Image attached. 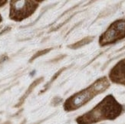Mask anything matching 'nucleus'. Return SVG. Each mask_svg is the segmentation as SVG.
Returning a JSON list of instances; mask_svg holds the SVG:
<instances>
[{
	"label": "nucleus",
	"mask_w": 125,
	"mask_h": 124,
	"mask_svg": "<svg viewBox=\"0 0 125 124\" xmlns=\"http://www.w3.org/2000/svg\"><path fill=\"white\" fill-rule=\"evenodd\" d=\"M123 110V105L118 103L112 94H109L92 110L78 117L76 121L78 124H93L105 120H115Z\"/></svg>",
	"instance_id": "nucleus-1"
},
{
	"label": "nucleus",
	"mask_w": 125,
	"mask_h": 124,
	"mask_svg": "<svg viewBox=\"0 0 125 124\" xmlns=\"http://www.w3.org/2000/svg\"><path fill=\"white\" fill-rule=\"evenodd\" d=\"M110 81L106 77H103L91 84L89 87L73 94L65 100L64 110L65 111H74L92 100L97 95L102 94L110 87Z\"/></svg>",
	"instance_id": "nucleus-2"
},
{
	"label": "nucleus",
	"mask_w": 125,
	"mask_h": 124,
	"mask_svg": "<svg viewBox=\"0 0 125 124\" xmlns=\"http://www.w3.org/2000/svg\"><path fill=\"white\" fill-rule=\"evenodd\" d=\"M40 1L13 0L10 2L9 18L15 21H21L33 14L39 5Z\"/></svg>",
	"instance_id": "nucleus-3"
},
{
	"label": "nucleus",
	"mask_w": 125,
	"mask_h": 124,
	"mask_svg": "<svg viewBox=\"0 0 125 124\" xmlns=\"http://www.w3.org/2000/svg\"><path fill=\"white\" fill-rule=\"evenodd\" d=\"M125 38V19H118L112 22L99 38L101 47L112 45Z\"/></svg>",
	"instance_id": "nucleus-4"
},
{
	"label": "nucleus",
	"mask_w": 125,
	"mask_h": 124,
	"mask_svg": "<svg viewBox=\"0 0 125 124\" xmlns=\"http://www.w3.org/2000/svg\"><path fill=\"white\" fill-rule=\"evenodd\" d=\"M109 79L112 83L125 86V58L112 67L109 73Z\"/></svg>",
	"instance_id": "nucleus-5"
},
{
	"label": "nucleus",
	"mask_w": 125,
	"mask_h": 124,
	"mask_svg": "<svg viewBox=\"0 0 125 124\" xmlns=\"http://www.w3.org/2000/svg\"><path fill=\"white\" fill-rule=\"evenodd\" d=\"M43 80H44V77H40L39 78H37L36 80H35L34 81L29 85V87H28V89L26 90L25 94L20 97V99L19 100V102L17 103V104L15 106V107H20L21 105H22L24 104L25 100H26V98L31 94V93L35 90V88L37 87V86L39 85V84H41Z\"/></svg>",
	"instance_id": "nucleus-6"
},
{
	"label": "nucleus",
	"mask_w": 125,
	"mask_h": 124,
	"mask_svg": "<svg viewBox=\"0 0 125 124\" xmlns=\"http://www.w3.org/2000/svg\"><path fill=\"white\" fill-rule=\"evenodd\" d=\"M94 38V36H89V37H86L84 38L81 39V41H78L77 42L74 43V44L68 45V48H72V49H78V48H81V47H83L86 45L89 44L90 42H91L93 41V39Z\"/></svg>",
	"instance_id": "nucleus-7"
},
{
	"label": "nucleus",
	"mask_w": 125,
	"mask_h": 124,
	"mask_svg": "<svg viewBox=\"0 0 125 124\" xmlns=\"http://www.w3.org/2000/svg\"><path fill=\"white\" fill-rule=\"evenodd\" d=\"M66 69H67V67H62V68H61L60 70H59L58 71H57L55 74H54V76H52V77L51 78V80H49V81H48V83L47 84L45 85L44 88H43V90L41 91V92H40L39 94H43V93H45L46 90H48V89L51 87V85L52 84V83H53L54 81H55V80L62 74V73L64 71V70H66Z\"/></svg>",
	"instance_id": "nucleus-8"
},
{
	"label": "nucleus",
	"mask_w": 125,
	"mask_h": 124,
	"mask_svg": "<svg viewBox=\"0 0 125 124\" xmlns=\"http://www.w3.org/2000/svg\"><path fill=\"white\" fill-rule=\"evenodd\" d=\"M53 49L52 48H46V49H43V50H41V51H37L36 53H35L33 55H32V57L30 58V60H29V63H31L32 61H34L36 58L38 57H39L42 55H46V54H48L49 51H51Z\"/></svg>",
	"instance_id": "nucleus-9"
},
{
	"label": "nucleus",
	"mask_w": 125,
	"mask_h": 124,
	"mask_svg": "<svg viewBox=\"0 0 125 124\" xmlns=\"http://www.w3.org/2000/svg\"><path fill=\"white\" fill-rule=\"evenodd\" d=\"M62 101V97H59V96H55L54 97L52 100V105L54 106H56L58 105H59Z\"/></svg>",
	"instance_id": "nucleus-10"
},
{
	"label": "nucleus",
	"mask_w": 125,
	"mask_h": 124,
	"mask_svg": "<svg viewBox=\"0 0 125 124\" xmlns=\"http://www.w3.org/2000/svg\"><path fill=\"white\" fill-rule=\"evenodd\" d=\"M9 59V57L5 55H0V64H3L5 61H7Z\"/></svg>",
	"instance_id": "nucleus-11"
},
{
	"label": "nucleus",
	"mask_w": 125,
	"mask_h": 124,
	"mask_svg": "<svg viewBox=\"0 0 125 124\" xmlns=\"http://www.w3.org/2000/svg\"><path fill=\"white\" fill-rule=\"evenodd\" d=\"M51 117V116H48V117H47V118H45V119H44V120H39V121H38V122H35V123H32V124H41V123H42L43 122H45L46 120H48V119H49V118Z\"/></svg>",
	"instance_id": "nucleus-12"
},
{
	"label": "nucleus",
	"mask_w": 125,
	"mask_h": 124,
	"mask_svg": "<svg viewBox=\"0 0 125 124\" xmlns=\"http://www.w3.org/2000/svg\"><path fill=\"white\" fill-rule=\"evenodd\" d=\"M65 57V55H61L60 57H58L55 58V60H52V61H51V62H52V63H53V62H56V61H58V60H61L62 58H63V57Z\"/></svg>",
	"instance_id": "nucleus-13"
},
{
	"label": "nucleus",
	"mask_w": 125,
	"mask_h": 124,
	"mask_svg": "<svg viewBox=\"0 0 125 124\" xmlns=\"http://www.w3.org/2000/svg\"><path fill=\"white\" fill-rule=\"evenodd\" d=\"M13 85H14V84H12V85H11V86H9V87H7V88H5V89H3V90H2V91H0V95H2V94L3 93H5V91H6L7 90L10 89L11 87H12V86H13Z\"/></svg>",
	"instance_id": "nucleus-14"
},
{
	"label": "nucleus",
	"mask_w": 125,
	"mask_h": 124,
	"mask_svg": "<svg viewBox=\"0 0 125 124\" xmlns=\"http://www.w3.org/2000/svg\"><path fill=\"white\" fill-rule=\"evenodd\" d=\"M11 29V28H10V27H8V28H7V29H5V30H3L2 31H1V32H0V35H2V34H4V33H5V32H7L8 31H9Z\"/></svg>",
	"instance_id": "nucleus-15"
},
{
	"label": "nucleus",
	"mask_w": 125,
	"mask_h": 124,
	"mask_svg": "<svg viewBox=\"0 0 125 124\" xmlns=\"http://www.w3.org/2000/svg\"><path fill=\"white\" fill-rule=\"evenodd\" d=\"M8 2L7 1H0V7H2L3 5H5Z\"/></svg>",
	"instance_id": "nucleus-16"
},
{
	"label": "nucleus",
	"mask_w": 125,
	"mask_h": 124,
	"mask_svg": "<svg viewBox=\"0 0 125 124\" xmlns=\"http://www.w3.org/2000/svg\"><path fill=\"white\" fill-rule=\"evenodd\" d=\"M2 124H12V123H11L10 121H6V122H5V123H3Z\"/></svg>",
	"instance_id": "nucleus-17"
},
{
	"label": "nucleus",
	"mask_w": 125,
	"mask_h": 124,
	"mask_svg": "<svg viewBox=\"0 0 125 124\" xmlns=\"http://www.w3.org/2000/svg\"><path fill=\"white\" fill-rule=\"evenodd\" d=\"M25 123H26V120H24L22 122H21V123H20V124H25Z\"/></svg>",
	"instance_id": "nucleus-18"
},
{
	"label": "nucleus",
	"mask_w": 125,
	"mask_h": 124,
	"mask_svg": "<svg viewBox=\"0 0 125 124\" xmlns=\"http://www.w3.org/2000/svg\"><path fill=\"white\" fill-rule=\"evenodd\" d=\"M2 18L1 15H0V22H2Z\"/></svg>",
	"instance_id": "nucleus-19"
},
{
	"label": "nucleus",
	"mask_w": 125,
	"mask_h": 124,
	"mask_svg": "<svg viewBox=\"0 0 125 124\" xmlns=\"http://www.w3.org/2000/svg\"><path fill=\"white\" fill-rule=\"evenodd\" d=\"M1 29H2V26H0V30H1Z\"/></svg>",
	"instance_id": "nucleus-20"
},
{
	"label": "nucleus",
	"mask_w": 125,
	"mask_h": 124,
	"mask_svg": "<svg viewBox=\"0 0 125 124\" xmlns=\"http://www.w3.org/2000/svg\"><path fill=\"white\" fill-rule=\"evenodd\" d=\"M2 114V112H1V111H0V114Z\"/></svg>",
	"instance_id": "nucleus-21"
}]
</instances>
